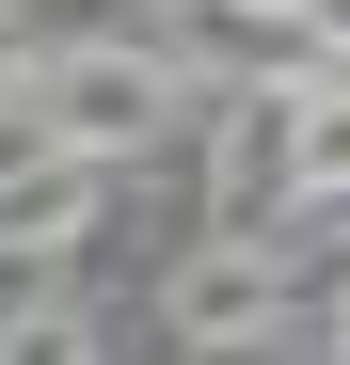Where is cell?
<instances>
[{
	"mask_svg": "<svg viewBox=\"0 0 350 365\" xmlns=\"http://www.w3.org/2000/svg\"><path fill=\"white\" fill-rule=\"evenodd\" d=\"M159 128H175V64H159V48H64V64H32V143L128 159Z\"/></svg>",
	"mask_w": 350,
	"mask_h": 365,
	"instance_id": "obj_1",
	"label": "cell"
},
{
	"mask_svg": "<svg viewBox=\"0 0 350 365\" xmlns=\"http://www.w3.org/2000/svg\"><path fill=\"white\" fill-rule=\"evenodd\" d=\"M207 111H223V143H207V238H271L286 207H303V159H286L303 96H286V80H239Z\"/></svg>",
	"mask_w": 350,
	"mask_h": 365,
	"instance_id": "obj_2",
	"label": "cell"
},
{
	"mask_svg": "<svg viewBox=\"0 0 350 365\" xmlns=\"http://www.w3.org/2000/svg\"><path fill=\"white\" fill-rule=\"evenodd\" d=\"M159 318H175V349H255L286 318V255L271 238H207V255L159 286Z\"/></svg>",
	"mask_w": 350,
	"mask_h": 365,
	"instance_id": "obj_3",
	"label": "cell"
},
{
	"mask_svg": "<svg viewBox=\"0 0 350 365\" xmlns=\"http://www.w3.org/2000/svg\"><path fill=\"white\" fill-rule=\"evenodd\" d=\"M111 207V159H80V143H32L16 175H0V255H48V238H80Z\"/></svg>",
	"mask_w": 350,
	"mask_h": 365,
	"instance_id": "obj_4",
	"label": "cell"
},
{
	"mask_svg": "<svg viewBox=\"0 0 350 365\" xmlns=\"http://www.w3.org/2000/svg\"><path fill=\"white\" fill-rule=\"evenodd\" d=\"M0 365H96V318L80 302H32V318H0Z\"/></svg>",
	"mask_w": 350,
	"mask_h": 365,
	"instance_id": "obj_5",
	"label": "cell"
},
{
	"mask_svg": "<svg viewBox=\"0 0 350 365\" xmlns=\"http://www.w3.org/2000/svg\"><path fill=\"white\" fill-rule=\"evenodd\" d=\"M286 159H303V191H350V96H303V128H286Z\"/></svg>",
	"mask_w": 350,
	"mask_h": 365,
	"instance_id": "obj_6",
	"label": "cell"
},
{
	"mask_svg": "<svg viewBox=\"0 0 350 365\" xmlns=\"http://www.w3.org/2000/svg\"><path fill=\"white\" fill-rule=\"evenodd\" d=\"M334 334H350V318H334Z\"/></svg>",
	"mask_w": 350,
	"mask_h": 365,
	"instance_id": "obj_7",
	"label": "cell"
}]
</instances>
